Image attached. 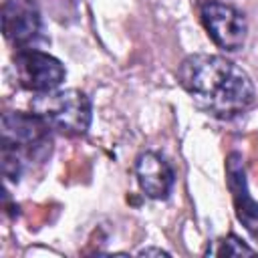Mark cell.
<instances>
[{
	"mask_svg": "<svg viewBox=\"0 0 258 258\" xmlns=\"http://www.w3.org/2000/svg\"><path fill=\"white\" fill-rule=\"evenodd\" d=\"M177 79L200 107L222 119L248 111L256 101L248 73L220 54L185 56L177 69Z\"/></svg>",
	"mask_w": 258,
	"mask_h": 258,
	"instance_id": "cell-1",
	"label": "cell"
},
{
	"mask_svg": "<svg viewBox=\"0 0 258 258\" xmlns=\"http://www.w3.org/2000/svg\"><path fill=\"white\" fill-rule=\"evenodd\" d=\"M32 113L40 115L50 129L64 135H83L91 125V101L83 91H48L30 101Z\"/></svg>",
	"mask_w": 258,
	"mask_h": 258,
	"instance_id": "cell-2",
	"label": "cell"
},
{
	"mask_svg": "<svg viewBox=\"0 0 258 258\" xmlns=\"http://www.w3.org/2000/svg\"><path fill=\"white\" fill-rule=\"evenodd\" d=\"M48 123L36 113H4L2 115V147L18 155H38L50 145Z\"/></svg>",
	"mask_w": 258,
	"mask_h": 258,
	"instance_id": "cell-3",
	"label": "cell"
},
{
	"mask_svg": "<svg viewBox=\"0 0 258 258\" xmlns=\"http://www.w3.org/2000/svg\"><path fill=\"white\" fill-rule=\"evenodd\" d=\"M202 22L210 38L222 50H238L244 46L248 36V24L240 10L226 2H206L202 6Z\"/></svg>",
	"mask_w": 258,
	"mask_h": 258,
	"instance_id": "cell-4",
	"label": "cell"
},
{
	"mask_svg": "<svg viewBox=\"0 0 258 258\" xmlns=\"http://www.w3.org/2000/svg\"><path fill=\"white\" fill-rule=\"evenodd\" d=\"M14 69L20 85L34 93L54 91L64 81V75H67L58 58L34 48L20 50L14 56Z\"/></svg>",
	"mask_w": 258,
	"mask_h": 258,
	"instance_id": "cell-5",
	"label": "cell"
},
{
	"mask_svg": "<svg viewBox=\"0 0 258 258\" xmlns=\"http://www.w3.org/2000/svg\"><path fill=\"white\" fill-rule=\"evenodd\" d=\"M226 175H228V187H230V194H232L236 218L242 222V226L250 234L258 236V202L248 191L244 159H242V155L238 151L228 155V159H226Z\"/></svg>",
	"mask_w": 258,
	"mask_h": 258,
	"instance_id": "cell-6",
	"label": "cell"
},
{
	"mask_svg": "<svg viewBox=\"0 0 258 258\" xmlns=\"http://www.w3.org/2000/svg\"><path fill=\"white\" fill-rule=\"evenodd\" d=\"M135 175L141 191L151 200H165L175 181L171 165L153 151H145L137 157Z\"/></svg>",
	"mask_w": 258,
	"mask_h": 258,
	"instance_id": "cell-7",
	"label": "cell"
},
{
	"mask_svg": "<svg viewBox=\"0 0 258 258\" xmlns=\"http://www.w3.org/2000/svg\"><path fill=\"white\" fill-rule=\"evenodd\" d=\"M40 30V14L30 0H6L2 4V32L14 44H28Z\"/></svg>",
	"mask_w": 258,
	"mask_h": 258,
	"instance_id": "cell-8",
	"label": "cell"
},
{
	"mask_svg": "<svg viewBox=\"0 0 258 258\" xmlns=\"http://www.w3.org/2000/svg\"><path fill=\"white\" fill-rule=\"evenodd\" d=\"M220 246H218V250H214V254H218V256H242V254H254V250L252 248H248L238 236H234V234H230L228 238H224V240H220L218 242Z\"/></svg>",
	"mask_w": 258,
	"mask_h": 258,
	"instance_id": "cell-9",
	"label": "cell"
},
{
	"mask_svg": "<svg viewBox=\"0 0 258 258\" xmlns=\"http://www.w3.org/2000/svg\"><path fill=\"white\" fill-rule=\"evenodd\" d=\"M149 254H157V256H161V254H167V252L161 250V248H143V250H139V256H149Z\"/></svg>",
	"mask_w": 258,
	"mask_h": 258,
	"instance_id": "cell-10",
	"label": "cell"
}]
</instances>
